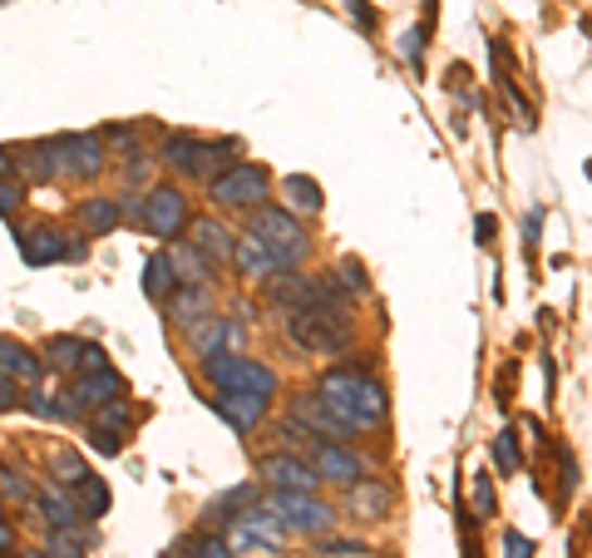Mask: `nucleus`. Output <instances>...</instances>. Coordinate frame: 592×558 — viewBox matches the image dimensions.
<instances>
[{"label":"nucleus","instance_id":"nucleus-43","mask_svg":"<svg viewBox=\"0 0 592 558\" xmlns=\"http://www.w3.org/2000/svg\"><path fill=\"white\" fill-rule=\"evenodd\" d=\"M504 558H533V538L518 534V529H508L504 534Z\"/></svg>","mask_w":592,"mask_h":558},{"label":"nucleus","instance_id":"nucleus-37","mask_svg":"<svg viewBox=\"0 0 592 558\" xmlns=\"http://www.w3.org/2000/svg\"><path fill=\"white\" fill-rule=\"evenodd\" d=\"M89 450L118 455V450H124V435H118V430H104V425H89Z\"/></svg>","mask_w":592,"mask_h":558},{"label":"nucleus","instance_id":"nucleus-17","mask_svg":"<svg viewBox=\"0 0 592 558\" xmlns=\"http://www.w3.org/2000/svg\"><path fill=\"white\" fill-rule=\"evenodd\" d=\"M188 243L198 247V252H203L207 262H213V268H223V262H232V227L227 223H217V218H193V223H188Z\"/></svg>","mask_w":592,"mask_h":558},{"label":"nucleus","instance_id":"nucleus-32","mask_svg":"<svg viewBox=\"0 0 592 558\" xmlns=\"http://www.w3.org/2000/svg\"><path fill=\"white\" fill-rule=\"evenodd\" d=\"M79 509H85V519H99V514H109V484L89 474V480L79 484Z\"/></svg>","mask_w":592,"mask_h":558},{"label":"nucleus","instance_id":"nucleus-15","mask_svg":"<svg viewBox=\"0 0 592 558\" xmlns=\"http://www.w3.org/2000/svg\"><path fill=\"white\" fill-rule=\"evenodd\" d=\"M345 509H351L355 519H386L390 509H395V489H390L386 480H366V474H361V480L355 484H345Z\"/></svg>","mask_w":592,"mask_h":558},{"label":"nucleus","instance_id":"nucleus-6","mask_svg":"<svg viewBox=\"0 0 592 558\" xmlns=\"http://www.w3.org/2000/svg\"><path fill=\"white\" fill-rule=\"evenodd\" d=\"M21 237V258L30 262V268H50V262H85L89 247L79 243V237H70L65 227H54V223H35L25 227Z\"/></svg>","mask_w":592,"mask_h":558},{"label":"nucleus","instance_id":"nucleus-44","mask_svg":"<svg viewBox=\"0 0 592 558\" xmlns=\"http://www.w3.org/2000/svg\"><path fill=\"white\" fill-rule=\"evenodd\" d=\"M322 554H370V548L366 544H361V538H326V544H322Z\"/></svg>","mask_w":592,"mask_h":558},{"label":"nucleus","instance_id":"nucleus-8","mask_svg":"<svg viewBox=\"0 0 592 558\" xmlns=\"http://www.w3.org/2000/svg\"><path fill=\"white\" fill-rule=\"evenodd\" d=\"M267 198V173L257 163H232L213 178V203L223 208H257Z\"/></svg>","mask_w":592,"mask_h":558},{"label":"nucleus","instance_id":"nucleus-30","mask_svg":"<svg viewBox=\"0 0 592 558\" xmlns=\"http://www.w3.org/2000/svg\"><path fill=\"white\" fill-rule=\"evenodd\" d=\"M489 455H494V470L499 474H518V464H524V455H518V430L504 425L494 435V445H489Z\"/></svg>","mask_w":592,"mask_h":558},{"label":"nucleus","instance_id":"nucleus-3","mask_svg":"<svg viewBox=\"0 0 592 558\" xmlns=\"http://www.w3.org/2000/svg\"><path fill=\"white\" fill-rule=\"evenodd\" d=\"M203 376L213 390H257V396H277V371L252 356H232V351H217V356H203Z\"/></svg>","mask_w":592,"mask_h":558},{"label":"nucleus","instance_id":"nucleus-1","mask_svg":"<svg viewBox=\"0 0 592 558\" xmlns=\"http://www.w3.org/2000/svg\"><path fill=\"white\" fill-rule=\"evenodd\" d=\"M312 396L322 400L326 416H331L341 430H351V435L355 430H376L390 410L386 386L370 376L366 365H336V371H326V376L316 381Z\"/></svg>","mask_w":592,"mask_h":558},{"label":"nucleus","instance_id":"nucleus-40","mask_svg":"<svg viewBox=\"0 0 592 558\" xmlns=\"http://www.w3.org/2000/svg\"><path fill=\"white\" fill-rule=\"evenodd\" d=\"M0 494H11V499H35V494H30V484H25L21 474L11 470V464L0 470Z\"/></svg>","mask_w":592,"mask_h":558},{"label":"nucleus","instance_id":"nucleus-48","mask_svg":"<svg viewBox=\"0 0 592 558\" xmlns=\"http://www.w3.org/2000/svg\"><path fill=\"white\" fill-rule=\"evenodd\" d=\"M15 548V529H11V519L0 514V554H11Z\"/></svg>","mask_w":592,"mask_h":558},{"label":"nucleus","instance_id":"nucleus-22","mask_svg":"<svg viewBox=\"0 0 592 558\" xmlns=\"http://www.w3.org/2000/svg\"><path fill=\"white\" fill-rule=\"evenodd\" d=\"M168 317L173 322H203V317H213V292H207V282H198V287H173L168 297Z\"/></svg>","mask_w":592,"mask_h":558},{"label":"nucleus","instance_id":"nucleus-29","mask_svg":"<svg viewBox=\"0 0 592 558\" xmlns=\"http://www.w3.org/2000/svg\"><path fill=\"white\" fill-rule=\"evenodd\" d=\"M232 336L237 332L223 322V317H203V322H193V351L198 356H217L227 342H232Z\"/></svg>","mask_w":592,"mask_h":558},{"label":"nucleus","instance_id":"nucleus-33","mask_svg":"<svg viewBox=\"0 0 592 558\" xmlns=\"http://www.w3.org/2000/svg\"><path fill=\"white\" fill-rule=\"evenodd\" d=\"M54 480H65V484H75V489H79V484L89 480V464L79 460L75 450H60V455H54Z\"/></svg>","mask_w":592,"mask_h":558},{"label":"nucleus","instance_id":"nucleus-16","mask_svg":"<svg viewBox=\"0 0 592 558\" xmlns=\"http://www.w3.org/2000/svg\"><path fill=\"white\" fill-rule=\"evenodd\" d=\"M60 153H65L70 178H95V173L104 169V139H99V134H65V139H60Z\"/></svg>","mask_w":592,"mask_h":558},{"label":"nucleus","instance_id":"nucleus-5","mask_svg":"<svg viewBox=\"0 0 592 558\" xmlns=\"http://www.w3.org/2000/svg\"><path fill=\"white\" fill-rule=\"evenodd\" d=\"M267 509L281 519L287 534H326V529L336 524V509L322 505V499L306 489H272Z\"/></svg>","mask_w":592,"mask_h":558},{"label":"nucleus","instance_id":"nucleus-26","mask_svg":"<svg viewBox=\"0 0 592 558\" xmlns=\"http://www.w3.org/2000/svg\"><path fill=\"white\" fill-rule=\"evenodd\" d=\"M252 505H257V484H237V489H227L223 499L207 505V524H232V519L248 514Z\"/></svg>","mask_w":592,"mask_h":558},{"label":"nucleus","instance_id":"nucleus-11","mask_svg":"<svg viewBox=\"0 0 592 558\" xmlns=\"http://www.w3.org/2000/svg\"><path fill=\"white\" fill-rule=\"evenodd\" d=\"M262 480H267L272 489H306V494H316L322 474H316L312 460H302V455H267V460H262Z\"/></svg>","mask_w":592,"mask_h":558},{"label":"nucleus","instance_id":"nucleus-21","mask_svg":"<svg viewBox=\"0 0 592 558\" xmlns=\"http://www.w3.org/2000/svg\"><path fill=\"white\" fill-rule=\"evenodd\" d=\"M35 509H40L45 519H50L54 529H79V519H85V509H79V499H70L65 489H60V480L45 484L40 494H35Z\"/></svg>","mask_w":592,"mask_h":558},{"label":"nucleus","instance_id":"nucleus-42","mask_svg":"<svg viewBox=\"0 0 592 558\" xmlns=\"http://www.w3.org/2000/svg\"><path fill=\"white\" fill-rule=\"evenodd\" d=\"M193 548H198L193 558H232V544H227V538H213V534H203Z\"/></svg>","mask_w":592,"mask_h":558},{"label":"nucleus","instance_id":"nucleus-24","mask_svg":"<svg viewBox=\"0 0 592 558\" xmlns=\"http://www.w3.org/2000/svg\"><path fill=\"white\" fill-rule=\"evenodd\" d=\"M21 169L30 173L35 183L60 178V173H65V153H60V139H40V144H30V149L21 153Z\"/></svg>","mask_w":592,"mask_h":558},{"label":"nucleus","instance_id":"nucleus-12","mask_svg":"<svg viewBox=\"0 0 592 558\" xmlns=\"http://www.w3.org/2000/svg\"><path fill=\"white\" fill-rule=\"evenodd\" d=\"M312 470L322 474V480H331V484H355L361 474H366V460L355 450H345L341 441H326V445H316L312 450Z\"/></svg>","mask_w":592,"mask_h":558},{"label":"nucleus","instance_id":"nucleus-10","mask_svg":"<svg viewBox=\"0 0 592 558\" xmlns=\"http://www.w3.org/2000/svg\"><path fill=\"white\" fill-rule=\"evenodd\" d=\"M227 544H237V548H267V554H277V548H287V529H281V519L272 514V509H257L252 505L248 514H237L232 519V538Z\"/></svg>","mask_w":592,"mask_h":558},{"label":"nucleus","instance_id":"nucleus-39","mask_svg":"<svg viewBox=\"0 0 592 558\" xmlns=\"http://www.w3.org/2000/svg\"><path fill=\"white\" fill-rule=\"evenodd\" d=\"M21 203H25V194L11 183V173H0V218H11Z\"/></svg>","mask_w":592,"mask_h":558},{"label":"nucleus","instance_id":"nucleus-38","mask_svg":"<svg viewBox=\"0 0 592 558\" xmlns=\"http://www.w3.org/2000/svg\"><path fill=\"white\" fill-rule=\"evenodd\" d=\"M336 282H341V287L351 292V297H361V292L370 287V282H366V268H361L355 258H345V262H341V277H336Z\"/></svg>","mask_w":592,"mask_h":558},{"label":"nucleus","instance_id":"nucleus-27","mask_svg":"<svg viewBox=\"0 0 592 558\" xmlns=\"http://www.w3.org/2000/svg\"><path fill=\"white\" fill-rule=\"evenodd\" d=\"M281 194H287L291 208H302V213H322V208H326L322 183L306 178V173H291V178H281Z\"/></svg>","mask_w":592,"mask_h":558},{"label":"nucleus","instance_id":"nucleus-47","mask_svg":"<svg viewBox=\"0 0 592 558\" xmlns=\"http://www.w3.org/2000/svg\"><path fill=\"white\" fill-rule=\"evenodd\" d=\"M494 218H489V213H479V218H474V233H479V237H474V243H479V247H489V243H494Z\"/></svg>","mask_w":592,"mask_h":558},{"label":"nucleus","instance_id":"nucleus-50","mask_svg":"<svg viewBox=\"0 0 592 558\" xmlns=\"http://www.w3.org/2000/svg\"><path fill=\"white\" fill-rule=\"evenodd\" d=\"M25 558H50V554H25Z\"/></svg>","mask_w":592,"mask_h":558},{"label":"nucleus","instance_id":"nucleus-18","mask_svg":"<svg viewBox=\"0 0 592 558\" xmlns=\"http://www.w3.org/2000/svg\"><path fill=\"white\" fill-rule=\"evenodd\" d=\"M124 376H118L114 365H99V371H85V376L75 381V406H109V400H124Z\"/></svg>","mask_w":592,"mask_h":558},{"label":"nucleus","instance_id":"nucleus-14","mask_svg":"<svg viewBox=\"0 0 592 558\" xmlns=\"http://www.w3.org/2000/svg\"><path fill=\"white\" fill-rule=\"evenodd\" d=\"M213 406L232 430H257L267 420V396H257V390H217Z\"/></svg>","mask_w":592,"mask_h":558},{"label":"nucleus","instance_id":"nucleus-19","mask_svg":"<svg viewBox=\"0 0 592 558\" xmlns=\"http://www.w3.org/2000/svg\"><path fill=\"white\" fill-rule=\"evenodd\" d=\"M232 262H237V272H242V277H252V282H267V277H277V258H272L267 252V243H262V237H237L232 243Z\"/></svg>","mask_w":592,"mask_h":558},{"label":"nucleus","instance_id":"nucleus-49","mask_svg":"<svg viewBox=\"0 0 592 558\" xmlns=\"http://www.w3.org/2000/svg\"><path fill=\"white\" fill-rule=\"evenodd\" d=\"M11 169H15V159H11L5 149H0V173H11Z\"/></svg>","mask_w":592,"mask_h":558},{"label":"nucleus","instance_id":"nucleus-34","mask_svg":"<svg viewBox=\"0 0 592 558\" xmlns=\"http://www.w3.org/2000/svg\"><path fill=\"white\" fill-rule=\"evenodd\" d=\"M45 554L50 558H85V548H79V529H54L50 544H45Z\"/></svg>","mask_w":592,"mask_h":558},{"label":"nucleus","instance_id":"nucleus-45","mask_svg":"<svg viewBox=\"0 0 592 558\" xmlns=\"http://www.w3.org/2000/svg\"><path fill=\"white\" fill-rule=\"evenodd\" d=\"M345 11H351V21L361 25V30H376V11H370L366 0H345Z\"/></svg>","mask_w":592,"mask_h":558},{"label":"nucleus","instance_id":"nucleus-9","mask_svg":"<svg viewBox=\"0 0 592 558\" xmlns=\"http://www.w3.org/2000/svg\"><path fill=\"white\" fill-rule=\"evenodd\" d=\"M139 227H149L153 237H178L188 227V198L178 194L173 183L153 188V194L139 203Z\"/></svg>","mask_w":592,"mask_h":558},{"label":"nucleus","instance_id":"nucleus-2","mask_svg":"<svg viewBox=\"0 0 592 558\" xmlns=\"http://www.w3.org/2000/svg\"><path fill=\"white\" fill-rule=\"evenodd\" d=\"M287 336L306 356H336L351 346L355 322L345 307H306V312H287Z\"/></svg>","mask_w":592,"mask_h":558},{"label":"nucleus","instance_id":"nucleus-46","mask_svg":"<svg viewBox=\"0 0 592 558\" xmlns=\"http://www.w3.org/2000/svg\"><path fill=\"white\" fill-rule=\"evenodd\" d=\"M15 406H21V386H15V381L0 371V416H5V410H15Z\"/></svg>","mask_w":592,"mask_h":558},{"label":"nucleus","instance_id":"nucleus-4","mask_svg":"<svg viewBox=\"0 0 592 558\" xmlns=\"http://www.w3.org/2000/svg\"><path fill=\"white\" fill-rule=\"evenodd\" d=\"M252 237L267 243V252L277 258L281 272H291L297 262L306 258V233H302V223H297L287 208H267V203L252 208Z\"/></svg>","mask_w":592,"mask_h":558},{"label":"nucleus","instance_id":"nucleus-36","mask_svg":"<svg viewBox=\"0 0 592 558\" xmlns=\"http://www.w3.org/2000/svg\"><path fill=\"white\" fill-rule=\"evenodd\" d=\"M425 35H430V25H410V30L400 35V54H405L415 70H420V60H425Z\"/></svg>","mask_w":592,"mask_h":558},{"label":"nucleus","instance_id":"nucleus-25","mask_svg":"<svg viewBox=\"0 0 592 558\" xmlns=\"http://www.w3.org/2000/svg\"><path fill=\"white\" fill-rule=\"evenodd\" d=\"M168 262H173V277H178V287H198V282L213 277V262H207L193 243H178L168 252Z\"/></svg>","mask_w":592,"mask_h":558},{"label":"nucleus","instance_id":"nucleus-7","mask_svg":"<svg viewBox=\"0 0 592 558\" xmlns=\"http://www.w3.org/2000/svg\"><path fill=\"white\" fill-rule=\"evenodd\" d=\"M232 149V144H227ZM217 144H203L193 139V134H173L168 144H163V163H168L173 173H184V178H217V169H223V153Z\"/></svg>","mask_w":592,"mask_h":558},{"label":"nucleus","instance_id":"nucleus-20","mask_svg":"<svg viewBox=\"0 0 592 558\" xmlns=\"http://www.w3.org/2000/svg\"><path fill=\"white\" fill-rule=\"evenodd\" d=\"M0 371L15 381V386H35L45 376V361L30 351V346L11 342V336H0Z\"/></svg>","mask_w":592,"mask_h":558},{"label":"nucleus","instance_id":"nucleus-41","mask_svg":"<svg viewBox=\"0 0 592 558\" xmlns=\"http://www.w3.org/2000/svg\"><path fill=\"white\" fill-rule=\"evenodd\" d=\"M474 514H479V519L494 514V494H489V474H479V480H474Z\"/></svg>","mask_w":592,"mask_h":558},{"label":"nucleus","instance_id":"nucleus-23","mask_svg":"<svg viewBox=\"0 0 592 558\" xmlns=\"http://www.w3.org/2000/svg\"><path fill=\"white\" fill-rule=\"evenodd\" d=\"M75 218L89 237H104L124 223V203H118V198H85V203L75 208Z\"/></svg>","mask_w":592,"mask_h":558},{"label":"nucleus","instance_id":"nucleus-13","mask_svg":"<svg viewBox=\"0 0 592 558\" xmlns=\"http://www.w3.org/2000/svg\"><path fill=\"white\" fill-rule=\"evenodd\" d=\"M45 356H50V365L54 371H99V365H109V356H104V346H89V342H79V336H54L50 346H45Z\"/></svg>","mask_w":592,"mask_h":558},{"label":"nucleus","instance_id":"nucleus-28","mask_svg":"<svg viewBox=\"0 0 592 558\" xmlns=\"http://www.w3.org/2000/svg\"><path fill=\"white\" fill-rule=\"evenodd\" d=\"M173 287H178V277H173V262L168 252H153L149 262H143V292H149L153 301H168Z\"/></svg>","mask_w":592,"mask_h":558},{"label":"nucleus","instance_id":"nucleus-51","mask_svg":"<svg viewBox=\"0 0 592 558\" xmlns=\"http://www.w3.org/2000/svg\"><path fill=\"white\" fill-rule=\"evenodd\" d=\"M0 5H5V0H0Z\"/></svg>","mask_w":592,"mask_h":558},{"label":"nucleus","instance_id":"nucleus-31","mask_svg":"<svg viewBox=\"0 0 592 558\" xmlns=\"http://www.w3.org/2000/svg\"><path fill=\"white\" fill-rule=\"evenodd\" d=\"M25 406H30L40 420H60V425L79 416V406H75V400H50V396H45V390H30V396H25Z\"/></svg>","mask_w":592,"mask_h":558},{"label":"nucleus","instance_id":"nucleus-35","mask_svg":"<svg viewBox=\"0 0 592 558\" xmlns=\"http://www.w3.org/2000/svg\"><path fill=\"white\" fill-rule=\"evenodd\" d=\"M95 425H104V430H118V435H124V430L134 425V410L124 406V400H109V406H99Z\"/></svg>","mask_w":592,"mask_h":558}]
</instances>
